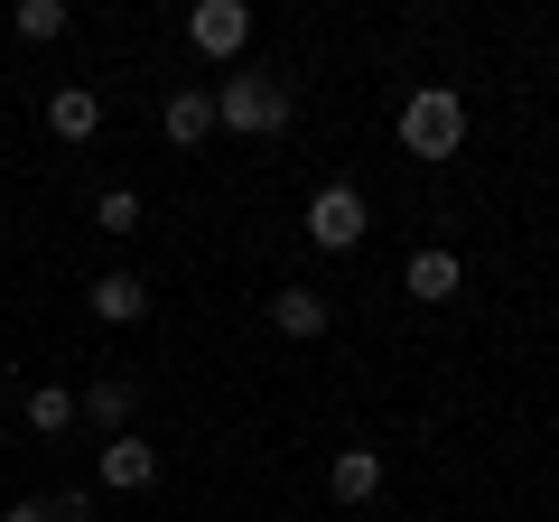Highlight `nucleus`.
Returning a JSON list of instances; mask_svg holds the SVG:
<instances>
[{
	"label": "nucleus",
	"instance_id": "obj_14",
	"mask_svg": "<svg viewBox=\"0 0 559 522\" xmlns=\"http://www.w3.org/2000/svg\"><path fill=\"white\" fill-rule=\"evenodd\" d=\"M10 28H20V38H66V28H75V10H66V0H20V10H10Z\"/></svg>",
	"mask_w": 559,
	"mask_h": 522
},
{
	"label": "nucleus",
	"instance_id": "obj_9",
	"mask_svg": "<svg viewBox=\"0 0 559 522\" xmlns=\"http://www.w3.org/2000/svg\"><path fill=\"white\" fill-rule=\"evenodd\" d=\"M47 131H57V141H94L103 131V94L94 84H57V94H47Z\"/></svg>",
	"mask_w": 559,
	"mask_h": 522
},
{
	"label": "nucleus",
	"instance_id": "obj_2",
	"mask_svg": "<svg viewBox=\"0 0 559 522\" xmlns=\"http://www.w3.org/2000/svg\"><path fill=\"white\" fill-rule=\"evenodd\" d=\"M401 150H411V159H457L466 150V103L448 94V84H419L411 103H401Z\"/></svg>",
	"mask_w": 559,
	"mask_h": 522
},
{
	"label": "nucleus",
	"instance_id": "obj_12",
	"mask_svg": "<svg viewBox=\"0 0 559 522\" xmlns=\"http://www.w3.org/2000/svg\"><path fill=\"white\" fill-rule=\"evenodd\" d=\"M326 485H336V503H373L382 495V448H336Z\"/></svg>",
	"mask_w": 559,
	"mask_h": 522
},
{
	"label": "nucleus",
	"instance_id": "obj_16",
	"mask_svg": "<svg viewBox=\"0 0 559 522\" xmlns=\"http://www.w3.org/2000/svg\"><path fill=\"white\" fill-rule=\"evenodd\" d=\"M57 503V522H94V495H84V485H66V495H47Z\"/></svg>",
	"mask_w": 559,
	"mask_h": 522
},
{
	"label": "nucleus",
	"instance_id": "obj_13",
	"mask_svg": "<svg viewBox=\"0 0 559 522\" xmlns=\"http://www.w3.org/2000/svg\"><path fill=\"white\" fill-rule=\"evenodd\" d=\"M75 420H84V392H66V382H38V392H28V429H47V439H66Z\"/></svg>",
	"mask_w": 559,
	"mask_h": 522
},
{
	"label": "nucleus",
	"instance_id": "obj_1",
	"mask_svg": "<svg viewBox=\"0 0 559 522\" xmlns=\"http://www.w3.org/2000/svg\"><path fill=\"white\" fill-rule=\"evenodd\" d=\"M215 121L242 131V141H271V131H289V84H280L271 66H234V75L215 84Z\"/></svg>",
	"mask_w": 559,
	"mask_h": 522
},
{
	"label": "nucleus",
	"instance_id": "obj_10",
	"mask_svg": "<svg viewBox=\"0 0 559 522\" xmlns=\"http://www.w3.org/2000/svg\"><path fill=\"white\" fill-rule=\"evenodd\" d=\"M84 308H94L103 327H140V318H150V289H140L131 271H103V281L84 289Z\"/></svg>",
	"mask_w": 559,
	"mask_h": 522
},
{
	"label": "nucleus",
	"instance_id": "obj_8",
	"mask_svg": "<svg viewBox=\"0 0 559 522\" xmlns=\"http://www.w3.org/2000/svg\"><path fill=\"white\" fill-rule=\"evenodd\" d=\"M326 318H336V308H326V289H308V281H289V289L271 299V327H280V336H299V345H318Z\"/></svg>",
	"mask_w": 559,
	"mask_h": 522
},
{
	"label": "nucleus",
	"instance_id": "obj_5",
	"mask_svg": "<svg viewBox=\"0 0 559 522\" xmlns=\"http://www.w3.org/2000/svg\"><path fill=\"white\" fill-rule=\"evenodd\" d=\"M94 476L112 485V495H150V485H159V448L140 439V429H121V439H103V458H94Z\"/></svg>",
	"mask_w": 559,
	"mask_h": 522
},
{
	"label": "nucleus",
	"instance_id": "obj_11",
	"mask_svg": "<svg viewBox=\"0 0 559 522\" xmlns=\"http://www.w3.org/2000/svg\"><path fill=\"white\" fill-rule=\"evenodd\" d=\"M131 411H140V382L131 373H94V382H84V420H103L112 439L131 429Z\"/></svg>",
	"mask_w": 559,
	"mask_h": 522
},
{
	"label": "nucleus",
	"instance_id": "obj_6",
	"mask_svg": "<svg viewBox=\"0 0 559 522\" xmlns=\"http://www.w3.org/2000/svg\"><path fill=\"white\" fill-rule=\"evenodd\" d=\"M159 131H168V150H205V131H224L215 94H205V84H178V94L159 103Z\"/></svg>",
	"mask_w": 559,
	"mask_h": 522
},
{
	"label": "nucleus",
	"instance_id": "obj_4",
	"mask_svg": "<svg viewBox=\"0 0 559 522\" xmlns=\"http://www.w3.org/2000/svg\"><path fill=\"white\" fill-rule=\"evenodd\" d=\"M187 47L215 57V66H234L242 47H252V10H242V0H197V10H187Z\"/></svg>",
	"mask_w": 559,
	"mask_h": 522
},
{
	"label": "nucleus",
	"instance_id": "obj_3",
	"mask_svg": "<svg viewBox=\"0 0 559 522\" xmlns=\"http://www.w3.org/2000/svg\"><path fill=\"white\" fill-rule=\"evenodd\" d=\"M364 234H373V215H364V187L326 178L318 197H308V242H318V252H355Z\"/></svg>",
	"mask_w": 559,
	"mask_h": 522
},
{
	"label": "nucleus",
	"instance_id": "obj_15",
	"mask_svg": "<svg viewBox=\"0 0 559 522\" xmlns=\"http://www.w3.org/2000/svg\"><path fill=\"white\" fill-rule=\"evenodd\" d=\"M94 234H140V197L131 187H103L94 197Z\"/></svg>",
	"mask_w": 559,
	"mask_h": 522
},
{
	"label": "nucleus",
	"instance_id": "obj_17",
	"mask_svg": "<svg viewBox=\"0 0 559 522\" xmlns=\"http://www.w3.org/2000/svg\"><path fill=\"white\" fill-rule=\"evenodd\" d=\"M0 522H57V503H47V495H20V503H10Z\"/></svg>",
	"mask_w": 559,
	"mask_h": 522
},
{
	"label": "nucleus",
	"instance_id": "obj_7",
	"mask_svg": "<svg viewBox=\"0 0 559 522\" xmlns=\"http://www.w3.org/2000/svg\"><path fill=\"white\" fill-rule=\"evenodd\" d=\"M401 289L439 308V299H457V289H466V261H457V252H439V242H419V252L401 261Z\"/></svg>",
	"mask_w": 559,
	"mask_h": 522
}]
</instances>
